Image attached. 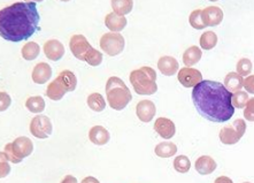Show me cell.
Instances as JSON below:
<instances>
[{
    "instance_id": "1",
    "label": "cell",
    "mask_w": 254,
    "mask_h": 183,
    "mask_svg": "<svg viewBox=\"0 0 254 183\" xmlns=\"http://www.w3.org/2000/svg\"><path fill=\"white\" fill-rule=\"evenodd\" d=\"M231 98L230 91L222 83L215 81H202L192 91V101L195 109L210 122L222 123L232 118L235 107Z\"/></svg>"
},
{
    "instance_id": "2",
    "label": "cell",
    "mask_w": 254,
    "mask_h": 183,
    "mask_svg": "<svg viewBox=\"0 0 254 183\" xmlns=\"http://www.w3.org/2000/svg\"><path fill=\"white\" fill-rule=\"evenodd\" d=\"M39 21L36 2H15L0 10V34L8 42L27 41L39 31Z\"/></svg>"
},
{
    "instance_id": "3",
    "label": "cell",
    "mask_w": 254,
    "mask_h": 183,
    "mask_svg": "<svg viewBox=\"0 0 254 183\" xmlns=\"http://www.w3.org/2000/svg\"><path fill=\"white\" fill-rule=\"evenodd\" d=\"M106 94L108 104L116 111H122L132 99L129 88L121 79L116 76L108 79L106 83Z\"/></svg>"
},
{
    "instance_id": "4",
    "label": "cell",
    "mask_w": 254,
    "mask_h": 183,
    "mask_svg": "<svg viewBox=\"0 0 254 183\" xmlns=\"http://www.w3.org/2000/svg\"><path fill=\"white\" fill-rule=\"evenodd\" d=\"M130 83L135 89L137 94H146L151 96L158 91L157 86V73L153 68L141 67L130 73Z\"/></svg>"
},
{
    "instance_id": "5",
    "label": "cell",
    "mask_w": 254,
    "mask_h": 183,
    "mask_svg": "<svg viewBox=\"0 0 254 183\" xmlns=\"http://www.w3.org/2000/svg\"><path fill=\"white\" fill-rule=\"evenodd\" d=\"M77 79L70 71L61 72L53 82L49 84L46 89V96L52 100H60L67 92H71L76 89Z\"/></svg>"
},
{
    "instance_id": "6",
    "label": "cell",
    "mask_w": 254,
    "mask_h": 183,
    "mask_svg": "<svg viewBox=\"0 0 254 183\" xmlns=\"http://www.w3.org/2000/svg\"><path fill=\"white\" fill-rule=\"evenodd\" d=\"M246 131V123L244 120L237 119L230 124H227L220 130V141L226 145H234L241 141Z\"/></svg>"
},
{
    "instance_id": "7",
    "label": "cell",
    "mask_w": 254,
    "mask_h": 183,
    "mask_svg": "<svg viewBox=\"0 0 254 183\" xmlns=\"http://www.w3.org/2000/svg\"><path fill=\"white\" fill-rule=\"evenodd\" d=\"M125 38L119 32H107L100 39V47L110 57H115L125 50Z\"/></svg>"
},
{
    "instance_id": "8",
    "label": "cell",
    "mask_w": 254,
    "mask_h": 183,
    "mask_svg": "<svg viewBox=\"0 0 254 183\" xmlns=\"http://www.w3.org/2000/svg\"><path fill=\"white\" fill-rule=\"evenodd\" d=\"M30 133L34 135V137L39 140H45L49 138L52 134L53 127L52 122L46 115H37L31 120L30 122Z\"/></svg>"
},
{
    "instance_id": "9",
    "label": "cell",
    "mask_w": 254,
    "mask_h": 183,
    "mask_svg": "<svg viewBox=\"0 0 254 183\" xmlns=\"http://www.w3.org/2000/svg\"><path fill=\"white\" fill-rule=\"evenodd\" d=\"M177 80L185 88H194L202 82V75L198 69L184 67L177 73Z\"/></svg>"
},
{
    "instance_id": "10",
    "label": "cell",
    "mask_w": 254,
    "mask_h": 183,
    "mask_svg": "<svg viewBox=\"0 0 254 183\" xmlns=\"http://www.w3.org/2000/svg\"><path fill=\"white\" fill-rule=\"evenodd\" d=\"M69 47H70L71 53L74 54L76 59L82 60V61H84L86 53L92 49V46L90 45L88 39H86L83 35L72 36L69 42Z\"/></svg>"
},
{
    "instance_id": "11",
    "label": "cell",
    "mask_w": 254,
    "mask_h": 183,
    "mask_svg": "<svg viewBox=\"0 0 254 183\" xmlns=\"http://www.w3.org/2000/svg\"><path fill=\"white\" fill-rule=\"evenodd\" d=\"M157 113L154 102L148 99L140 100L136 106V114L141 122H151Z\"/></svg>"
},
{
    "instance_id": "12",
    "label": "cell",
    "mask_w": 254,
    "mask_h": 183,
    "mask_svg": "<svg viewBox=\"0 0 254 183\" xmlns=\"http://www.w3.org/2000/svg\"><path fill=\"white\" fill-rule=\"evenodd\" d=\"M12 144H13L14 152H15L16 157L20 160H23L24 158H27V157L30 156L32 151H34V144H32L31 140L25 136L17 137Z\"/></svg>"
},
{
    "instance_id": "13",
    "label": "cell",
    "mask_w": 254,
    "mask_h": 183,
    "mask_svg": "<svg viewBox=\"0 0 254 183\" xmlns=\"http://www.w3.org/2000/svg\"><path fill=\"white\" fill-rule=\"evenodd\" d=\"M154 130L165 140H170L176 134V127L172 120L167 118H159L154 122Z\"/></svg>"
},
{
    "instance_id": "14",
    "label": "cell",
    "mask_w": 254,
    "mask_h": 183,
    "mask_svg": "<svg viewBox=\"0 0 254 183\" xmlns=\"http://www.w3.org/2000/svg\"><path fill=\"white\" fill-rule=\"evenodd\" d=\"M202 20L206 27H215L223 20V12L220 7L209 6L202 9Z\"/></svg>"
},
{
    "instance_id": "15",
    "label": "cell",
    "mask_w": 254,
    "mask_h": 183,
    "mask_svg": "<svg viewBox=\"0 0 254 183\" xmlns=\"http://www.w3.org/2000/svg\"><path fill=\"white\" fill-rule=\"evenodd\" d=\"M64 46L63 43L58 41V39H50L44 44V53L45 56L52 61H58L64 57Z\"/></svg>"
},
{
    "instance_id": "16",
    "label": "cell",
    "mask_w": 254,
    "mask_h": 183,
    "mask_svg": "<svg viewBox=\"0 0 254 183\" xmlns=\"http://www.w3.org/2000/svg\"><path fill=\"white\" fill-rule=\"evenodd\" d=\"M52 76V68L46 62H39L36 65V67L32 71V81L36 84H44L46 83Z\"/></svg>"
},
{
    "instance_id": "17",
    "label": "cell",
    "mask_w": 254,
    "mask_h": 183,
    "mask_svg": "<svg viewBox=\"0 0 254 183\" xmlns=\"http://www.w3.org/2000/svg\"><path fill=\"white\" fill-rule=\"evenodd\" d=\"M110 138V133H108V130L103 126H94L89 131V140L91 141L94 145L101 146L107 144Z\"/></svg>"
},
{
    "instance_id": "18",
    "label": "cell",
    "mask_w": 254,
    "mask_h": 183,
    "mask_svg": "<svg viewBox=\"0 0 254 183\" xmlns=\"http://www.w3.org/2000/svg\"><path fill=\"white\" fill-rule=\"evenodd\" d=\"M158 69L163 75L173 76L175 75L176 73H179V62H177L175 58L173 57H161L158 61Z\"/></svg>"
},
{
    "instance_id": "19",
    "label": "cell",
    "mask_w": 254,
    "mask_h": 183,
    "mask_svg": "<svg viewBox=\"0 0 254 183\" xmlns=\"http://www.w3.org/2000/svg\"><path fill=\"white\" fill-rule=\"evenodd\" d=\"M194 167H195V171H197L199 174L208 175V174H212L213 172L216 170L217 164L212 157L201 156L195 160Z\"/></svg>"
},
{
    "instance_id": "20",
    "label": "cell",
    "mask_w": 254,
    "mask_h": 183,
    "mask_svg": "<svg viewBox=\"0 0 254 183\" xmlns=\"http://www.w3.org/2000/svg\"><path fill=\"white\" fill-rule=\"evenodd\" d=\"M105 24L106 27L112 30L113 32H119L122 31L123 29L126 28L127 25V19L125 16L119 15L114 12L107 14L106 17H105Z\"/></svg>"
},
{
    "instance_id": "21",
    "label": "cell",
    "mask_w": 254,
    "mask_h": 183,
    "mask_svg": "<svg viewBox=\"0 0 254 183\" xmlns=\"http://www.w3.org/2000/svg\"><path fill=\"white\" fill-rule=\"evenodd\" d=\"M224 87L227 88L228 91L230 92H238L241 89L244 87V79L241 75H238L237 73H229L224 78Z\"/></svg>"
},
{
    "instance_id": "22",
    "label": "cell",
    "mask_w": 254,
    "mask_h": 183,
    "mask_svg": "<svg viewBox=\"0 0 254 183\" xmlns=\"http://www.w3.org/2000/svg\"><path fill=\"white\" fill-rule=\"evenodd\" d=\"M202 57L201 50L198 46H191L185 50L183 54V62L184 65L189 68H192V66L197 65L200 61Z\"/></svg>"
},
{
    "instance_id": "23",
    "label": "cell",
    "mask_w": 254,
    "mask_h": 183,
    "mask_svg": "<svg viewBox=\"0 0 254 183\" xmlns=\"http://www.w3.org/2000/svg\"><path fill=\"white\" fill-rule=\"evenodd\" d=\"M154 152L160 158H170L176 155L177 146L172 142H162L155 146Z\"/></svg>"
},
{
    "instance_id": "24",
    "label": "cell",
    "mask_w": 254,
    "mask_h": 183,
    "mask_svg": "<svg viewBox=\"0 0 254 183\" xmlns=\"http://www.w3.org/2000/svg\"><path fill=\"white\" fill-rule=\"evenodd\" d=\"M132 7V0H114V1H112V8H113L114 13L119 14L121 16L131 12Z\"/></svg>"
},
{
    "instance_id": "25",
    "label": "cell",
    "mask_w": 254,
    "mask_h": 183,
    "mask_svg": "<svg viewBox=\"0 0 254 183\" xmlns=\"http://www.w3.org/2000/svg\"><path fill=\"white\" fill-rule=\"evenodd\" d=\"M21 52H22V57L25 60L31 61L35 60L36 58L39 56V53H41V47H39L37 43L29 42L22 47V51H21Z\"/></svg>"
},
{
    "instance_id": "26",
    "label": "cell",
    "mask_w": 254,
    "mask_h": 183,
    "mask_svg": "<svg viewBox=\"0 0 254 183\" xmlns=\"http://www.w3.org/2000/svg\"><path fill=\"white\" fill-rule=\"evenodd\" d=\"M88 106L94 112H103L106 107V101L100 93H91L88 97Z\"/></svg>"
},
{
    "instance_id": "27",
    "label": "cell",
    "mask_w": 254,
    "mask_h": 183,
    "mask_svg": "<svg viewBox=\"0 0 254 183\" xmlns=\"http://www.w3.org/2000/svg\"><path fill=\"white\" fill-rule=\"evenodd\" d=\"M25 107L31 113H41L45 108V101L41 96L29 97L25 101Z\"/></svg>"
},
{
    "instance_id": "28",
    "label": "cell",
    "mask_w": 254,
    "mask_h": 183,
    "mask_svg": "<svg viewBox=\"0 0 254 183\" xmlns=\"http://www.w3.org/2000/svg\"><path fill=\"white\" fill-rule=\"evenodd\" d=\"M217 44V36L214 31H205L200 36V47L202 50H212Z\"/></svg>"
},
{
    "instance_id": "29",
    "label": "cell",
    "mask_w": 254,
    "mask_h": 183,
    "mask_svg": "<svg viewBox=\"0 0 254 183\" xmlns=\"http://www.w3.org/2000/svg\"><path fill=\"white\" fill-rule=\"evenodd\" d=\"M174 168L181 174H185L190 171L191 163L187 156H177L174 160Z\"/></svg>"
},
{
    "instance_id": "30",
    "label": "cell",
    "mask_w": 254,
    "mask_h": 183,
    "mask_svg": "<svg viewBox=\"0 0 254 183\" xmlns=\"http://www.w3.org/2000/svg\"><path fill=\"white\" fill-rule=\"evenodd\" d=\"M189 22H190L191 27L197 29V30H201V29L206 28L204 20H202V9L193 10V12L190 14Z\"/></svg>"
},
{
    "instance_id": "31",
    "label": "cell",
    "mask_w": 254,
    "mask_h": 183,
    "mask_svg": "<svg viewBox=\"0 0 254 183\" xmlns=\"http://www.w3.org/2000/svg\"><path fill=\"white\" fill-rule=\"evenodd\" d=\"M249 100H250L249 94L248 92H245V91H238V92L232 93L231 101H232V105H234V107L236 108H244Z\"/></svg>"
},
{
    "instance_id": "32",
    "label": "cell",
    "mask_w": 254,
    "mask_h": 183,
    "mask_svg": "<svg viewBox=\"0 0 254 183\" xmlns=\"http://www.w3.org/2000/svg\"><path fill=\"white\" fill-rule=\"evenodd\" d=\"M252 61L248 58H242L237 64V74L242 78H246L252 73Z\"/></svg>"
},
{
    "instance_id": "33",
    "label": "cell",
    "mask_w": 254,
    "mask_h": 183,
    "mask_svg": "<svg viewBox=\"0 0 254 183\" xmlns=\"http://www.w3.org/2000/svg\"><path fill=\"white\" fill-rule=\"evenodd\" d=\"M84 61L88 62L90 66H92V67H96V66H99L101 62H103V54L92 47V49L86 53Z\"/></svg>"
},
{
    "instance_id": "34",
    "label": "cell",
    "mask_w": 254,
    "mask_h": 183,
    "mask_svg": "<svg viewBox=\"0 0 254 183\" xmlns=\"http://www.w3.org/2000/svg\"><path fill=\"white\" fill-rule=\"evenodd\" d=\"M3 153H5L7 160H8V162H10V163L19 164V163L22 162V160H20L19 158H17L15 152H14L12 143H8V144H6L5 150H3Z\"/></svg>"
},
{
    "instance_id": "35",
    "label": "cell",
    "mask_w": 254,
    "mask_h": 183,
    "mask_svg": "<svg viewBox=\"0 0 254 183\" xmlns=\"http://www.w3.org/2000/svg\"><path fill=\"white\" fill-rule=\"evenodd\" d=\"M244 118L248 121L254 122V98H251L246 104L244 109Z\"/></svg>"
},
{
    "instance_id": "36",
    "label": "cell",
    "mask_w": 254,
    "mask_h": 183,
    "mask_svg": "<svg viewBox=\"0 0 254 183\" xmlns=\"http://www.w3.org/2000/svg\"><path fill=\"white\" fill-rule=\"evenodd\" d=\"M0 165H1V170H0V177L5 178L9 174L10 172V166L7 163V158L5 156V153L1 152V162H0Z\"/></svg>"
},
{
    "instance_id": "37",
    "label": "cell",
    "mask_w": 254,
    "mask_h": 183,
    "mask_svg": "<svg viewBox=\"0 0 254 183\" xmlns=\"http://www.w3.org/2000/svg\"><path fill=\"white\" fill-rule=\"evenodd\" d=\"M244 88L249 93L254 94V75L248 76V78L244 80Z\"/></svg>"
},
{
    "instance_id": "38",
    "label": "cell",
    "mask_w": 254,
    "mask_h": 183,
    "mask_svg": "<svg viewBox=\"0 0 254 183\" xmlns=\"http://www.w3.org/2000/svg\"><path fill=\"white\" fill-rule=\"evenodd\" d=\"M0 96H1V111L3 112L5 109L9 107L10 97L6 92H1V93H0Z\"/></svg>"
},
{
    "instance_id": "39",
    "label": "cell",
    "mask_w": 254,
    "mask_h": 183,
    "mask_svg": "<svg viewBox=\"0 0 254 183\" xmlns=\"http://www.w3.org/2000/svg\"><path fill=\"white\" fill-rule=\"evenodd\" d=\"M61 183H78V182H77V179L75 177H72V175H67V177L64 178V180L61 181Z\"/></svg>"
},
{
    "instance_id": "40",
    "label": "cell",
    "mask_w": 254,
    "mask_h": 183,
    "mask_svg": "<svg viewBox=\"0 0 254 183\" xmlns=\"http://www.w3.org/2000/svg\"><path fill=\"white\" fill-rule=\"evenodd\" d=\"M214 183H234V182H232L231 179H229L228 177H220L214 181Z\"/></svg>"
},
{
    "instance_id": "41",
    "label": "cell",
    "mask_w": 254,
    "mask_h": 183,
    "mask_svg": "<svg viewBox=\"0 0 254 183\" xmlns=\"http://www.w3.org/2000/svg\"><path fill=\"white\" fill-rule=\"evenodd\" d=\"M81 183H100V182L98 181L96 178H93V177H88V178L83 179Z\"/></svg>"
},
{
    "instance_id": "42",
    "label": "cell",
    "mask_w": 254,
    "mask_h": 183,
    "mask_svg": "<svg viewBox=\"0 0 254 183\" xmlns=\"http://www.w3.org/2000/svg\"><path fill=\"white\" fill-rule=\"evenodd\" d=\"M244 183H251V182H244Z\"/></svg>"
}]
</instances>
